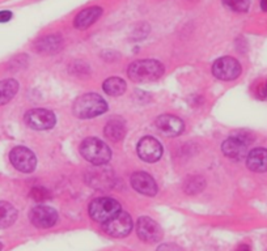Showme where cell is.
<instances>
[{
    "mask_svg": "<svg viewBox=\"0 0 267 251\" xmlns=\"http://www.w3.org/2000/svg\"><path fill=\"white\" fill-rule=\"evenodd\" d=\"M55 115L53 111L46 109H33L29 110L25 114V123L33 130L44 131V130H50L55 126Z\"/></svg>",
    "mask_w": 267,
    "mask_h": 251,
    "instance_id": "obj_7",
    "label": "cell"
},
{
    "mask_svg": "<svg viewBox=\"0 0 267 251\" xmlns=\"http://www.w3.org/2000/svg\"><path fill=\"white\" fill-rule=\"evenodd\" d=\"M62 38L59 35H46L38 41L37 50L46 54H55L59 49H62Z\"/></svg>",
    "mask_w": 267,
    "mask_h": 251,
    "instance_id": "obj_19",
    "label": "cell"
},
{
    "mask_svg": "<svg viewBox=\"0 0 267 251\" xmlns=\"http://www.w3.org/2000/svg\"><path fill=\"white\" fill-rule=\"evenodd\" d=\"M246 165L251 172H267V149L255 148L246 156Z\"/></svg>",
    "mask_w": 267,
    "mask_h": 251,
    "instance_id": "obj_15",
    "label": "cell"
},
{
    "mask_svg": "<svg viewBox=\"0 0 267 251\" xmlns=\"http://www.w3.org/2000/svg\"><path fill=\"white\" fill-rule=\"evenodd\" d=\"M12 16L11 11H0V22H8L12 19Z\"/></svg>",
    "mask_w": 267,
    "mask_h": 251,
    "instance_id": "obj_26",
    "label": "cell"
},
{
    "mask_svg": "<svg viewBox=\"0 0 267 251\" xmlns=\"http://www.w3.org/2000/svg\"><path fill=\"white\" fill-rule=\"evenodd\" d=\"M102 88L109 96H121L126 91V82L120 77H110L104 82Z\"/></svg>",
    "mask_w": 267,
    "mask_h": 251,
    "instance_id": "obj_21",
    "label": "cell"
},
{
    "mask_svg": "<svg viewBox=\"0 0 267 251\" xmlns=\"http://www.w3.org/2000/svg\"><path fill=\"white\" fill-rule=\"evenodd\" d=\"M212 73L215 77L220 80H235L241 73V66L240 63L232 57H223L217 59L212 66Z\"/></svg>",
    "mask_w": 267,
    "mask_h": 251,
    "instance_id": "obj_8",
    "label": "cell"
},
{
    "mask_svg": "<svg viewBox=\"0 0 267 251\" xmlns=\"http://www.w3.org/2000/svg\"><path fill=\"white\" fill-rule=\"evenodd\" d=\"M102 225H104V230L106 234L121 238V237H126L127 234H130V232L132 230V220L129 214L120 211L116 216L107 220Z\"/></svg>",
    "mask_w": 267,
    "mask_h": 251,
    "instance_id": "obj_6",
    "label": "cell"
},
{
    "mask_svg": "<svg viewBox=\"0 0 267 251\" xmlns=\"http://www.w3.org/2000/svg\"><path fill=\"white\" fill-rule=\"evenodd\" d=\"M264 91H266V93H267V82H266V87H264Z\"/></svg>",
    "mask_w": 267,
    "mask_h": 251,
    "instance_id": "obj_29",
    "label": "cell"
},
{
    "mask_svg": "<svg viewBox=\"0 0 267 251\" xmlns=\"http://www.w3.org/2000/svg\"><path fill=\"white\" fill-rule=\"evenodd\" d=\"M253 141V138L248 134L239 132L237 135H232L226 139L221 145L223 153L232 160H242L248 154V145Z\"/></svg>",
    "mask_w": 267,
    "mask_h": 251,
    "instance_id": "obj_5",
    "label": "cell"
},
{
    "mask_svg": "<svg viewBox=\"0 0 267 251\" xmlns=\"http://www.w3.org/2000/svg\"><path fill=\"white\" fill-rule=\"evenodd\" d=\"M203 187L204 179L202 178V177H188V178L186 179L185 186H183L185 192H187V194L190 195L198 194V192H201L202 190H203Z\"/></svg>",
    "mask_w": 267,
    "mask_h": 251,
    "instance_id": "obj_22",
    "label": "cell"
},
{
    "mask_svg": "<svg viewBox=\"0 0 267 251\" xmlns=\"http://www.w3.org/2000/svg\"><path fill=\"white\" fill-rule=\"evenodd\" d=\"M136 233L139 238L144 242H157L163 237L160 226L151 217H140L136 224Z\"/></svg>",
    "mask_w": 267,
    "mask_h": 251,
    "instance_id": "obj_12",
    "label": "cell"
},
{
    "mask_svg": "<svg viewBox=\"0 0 267 251\" xmlns=\"http://www.w3.org/2000/svg\"><path fill=\"white\" fill-rule=\"evenodd\" d=\"M121 211V204L113 198H97L89 204V216L97 221L104 224L107 220L116 216Z\"/></svg>",
    "mask_w": 267,
    "mask_h": 251,
    "instance_id": "obj_4",
    "label": "cell"
},
{
    "mask_svg": "<svg viewBox=\"0 0 267 251\" xmlns=\"http://www.w3.org/2000/svg\"><path fill=\"white\" fill-rule=\"evenodd\" d=\"M2 248H3V245H2V243H0V250H2Z\"/></svg>",
    "mask_w": 267,
    "mask_h": 251,
    "instance_id": "obj_30",
    "label": "cell"
},
{
    "mask_svg": "<svg viewBox=\"0 0 267 251\" xmlns=\"http://www.w3.org/2000/svg\"><path fill=\"white\" fill-rule=\"evenodd\" d=\"M19 91V82L13 78L0 81V106L8 104Z\"/></svg>",
    "mask_w": 267,
    "mask_h": 251,
    "instance_id": "obj_18",
    "label": "cell"
},
{
    "mask_svg": "<svg viewBox=\"0 0 267 251\" xmlns=\"http://www.w3.org/2000/svg\"><path fill=\"white\" fill-rule=\"evenodd\" d=\"M131 186L134 190L147 196H154L157 194V185L149 174L144 172L134 173L131 176Z\"/></svg>",
    "mask_w": 267,
    "mask_h": 251,
    "instance_id": "obj_13",
    "label": "cell"
},
{
    "mask_svg": "<svg viewBox=\"0 0 267 251\" xmlns=\"http://www.w3.org/2000/svg\"><path fill=\"white\" fill-rule=\"evenodd\" d=\"M157 251H182V248L174 243H164V245L159 246Z\"/></svg>",
    "mask_w": 267,
    "mask_h": 251,
    "instance_id": "obj_25",
    "label": "cell"
},
{
    "mask_svg": "<svg viewBox=\"0 0 267 251\" xmlns=\"http://www.w3.org/2000/svg\"><path fill=\"white\" fill-rule=\"evenodd\" d=\"M29 220L35 228L47 229V228L55 225L58 220V214L54 208L46 207V205H38V207H34L30 211Z\"/></svg>",
    "mask_w": 267,
    "mask_h": 251,
    "instance_id": "obj_10",
    "label": "cell"
},
{
    "mask_svg": "<svg viewBox=\"0 0 267 251\" xmlns=\"http://www.w3.org/2000/svg\"><path fill=\"white\" fill-rule=\"evenodd\" d=\"M126 135V126L125 122L120 118H114V119L109 120L105 126V136L109 140L114 141H121Z\"/></svg>",
    "mask_w": 267,
    "mask_h": 251,
    "instance_id": "obj_17",
    "label": "cell"
},
{
    "mask_svg": "<svg viewBox=\"0 0 267 251\" xmlns=\"http://www.w3.org/2000/svg\"><path fill=\"white\" fill-rule=\"evenodd\" d=\"M138 154L145 162H156L163 154V147L152 136H145L138 143Z\"/></svg>",
    "mask_w": 267,
    "mask_h": 251,
    "instance_id": "obj_11",
    "label": "cell"
},
{
    "mask_svg": "<svg viewBox=\"0 0 267 251\" xmlns=\"http://www.w3.org/2000/svg\"><path fill=\"white\" fill-rule=\"evenodd\" d=\"M30 196L35 201H45L47 199H50L51 194L45 187H33V190L30 191Z\"/></svg>",
    "mask_w": 267,
    "mask_h": 251,
    "instance_id": "obj_24",
    "label": "cell"
},
{
    "mask_svg": "<svg viewBox=\"0 0 267 251\" xmlns=\"http://www.w3.org/2000/svg\"><path fill=\"white\" fill-rule=\"evenodd\" d=\"M156 127L168 136H178L183 131V122L178 116L164 114L156 119Z\"/></svg>",
    "mask_w": 267,
    "mask_h": 251,
    "instance_id": "obj_14",
    "label": "cell"
},
{
    "mask_svg": "<svg viewBox=\"0 0 267 251\" xmlns=\"http://www.w3.org/2000/svg\"><path fill=\"white\" fill-rule=\"evenodd\" d=\"M261 8L262 11L267 12V0H261Z\"/></svg>",
    "mask_w": 267,
    "mask_h": 251,
    "instance_id": "obj_28",
    "label": "cell"
},
{
    "mask_svg": "<svg viewBox=\"0 0 267 251\" xmlns=\"http://www.w3.org/2000/svg\"><path fill=\"white\" fill-rule=\"evenodd\" d=\"M80 153L93 165H105L111 158V151L104 141L96 138L85 139L80 145Z\"/></svg>",
    "mask_w": 267,
    "mask_h": 251,
    "instance_id": "obj_3",
    "label": "cell"
},
{
    "mask_svg": "<svg viewBox=\"0 0 267 251\" xmlns=\"http://www.w3.org/2000/svg\"><path fill=\"white\" fill-rule=\"evenodd\" d=\"M225 8L233 12H246L250 7L249 0H221Z\"/></svg>",
    "mask_w": 267,
    "mask_h": 251,
    "instance_id": "obj_23",
    "label": "cell"
},
{
    "mask_svg": "<svg viewBox=\"0 0 267 251\" xmlns=\"http://www.w3.org/2000/svg\"><path fill=\"white\" fill-rule=\"evenodd\" d=\"M17 219V211L12 204L0 201V229L8 228Z\"/></svg>",
    "mask_w": 267,
    "mask_h": 251,
    "instance_id": "obj_20",
    "label": "cell"
},
{
    "mask_svg": "<svg viewBox=\"0 0 267 251\" xmlns=\"http://www.w3.org/2000/svg\"><path fill=\"white\" fill-rule=\"evenodd\" d=\"M236 251H250V247L248 245H240Z\"/></svg>",
    "mask_w": 267,
    "mask_h": 251,
    "instance_id": "obj_27",
    "label": "cell"
},
{
    "mask_svg": "<svg viewBox=\"0 0 267 251\" xmlns=\"http://www.w3.org/2000/svg\"><path fill=\"white\" fill-rule=\"evenodd\" d=\"M10 160L13 166L21 173H31L37 165L34 153L25 147L13 148L10 153Z\"/></svg>",
    "mask_w": 267,
    "mask_h": 251,
    "instance_id": "obj_9",
    "label": "cell"
},
{
    "mask_svg": "<svg viewBox=\"0 0 267 251\" xmlns=\"http://www.w3.org/2000/svg\"><path fill=\"white\" fill-rule=\"evenodd\" d=\"M102 15V8L100 7H91L85 8L82 12L78 13L75 17V26L78 29H87L97 21L98 17Z\"/></svg>",
    "mask_w": 267,
    "mask_h": 251,
    "instance_id": "obj_16",
    "label": "cell"
},
{
    "mask_svg": "<svg viewBox=\"0 0 267 251\" xmlns=\"http://www.w3.org/2000/svg\"><path fill=\"white\" fill-rule=\"evenodd\" d=\"M129 77L135 82H152L163 76L164 66L152 59L136 60L129 67Z\"/></svg>",
    "mask_w": 267,
    "mask_h": 251,
    "instance_id": "obj_2",
    "label": "cell"
},
{
    "mask_svg": "<svg viewBox=\"0 0 267 251\" xmlns=\"http://www.w3.org/2000/svg\"><path fill=\"white\" fill-rule=\"evenodd\" d=\"M106 110V101L96 93L83 94L73 104V114L82 119H89V118L98 116L104 114Z\"/></svg>",
    "mask_w": 267,
    "mask_h": 251,
    "instance_id": "obj_1",
    "label": "cell"
}]
</instances>
